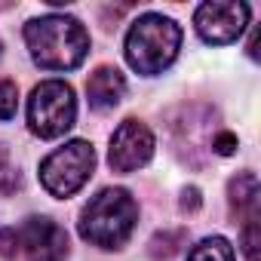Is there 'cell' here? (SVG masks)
<instances>
[{
	"instance_id": "6da1fadb",
	"label": "cell",
	"mask_w": 261,
	"mask_h": 261,
	"mask_svg": "<svg viewBox=\"0 0 261 261\" xmlns=\"http://www.w3.org/2000/svg\"><path fill=\"white\" fill-rule=\"evenodd\" d=\"M25 43L31 59L46 71L80 68L89 56V34L74 16H40L25 25Z\"/></svg>"
},
{
	"instance_id": "7a4b0ae2",
	"label": "cell",
	"mask_w": 261,
	"mask_h": 261,
	"mask_svg": "<svg viewBox=\"0 0 261 261\" xmlns=\"http://www.w3.org/2000/svg\"><path fill=\"white\" fill-rule=\"evenodd\" d=\"M139 221V203L123 188L98 191L80 212V237L101 249H120Z\"/></svg>"
},
{
	"instance_id": "3957f363",
	"label": "cell",
	"mask_w": 261,
	"mask_h": 261,
	"mask_svg": "<svg viewBox=\"0 0 261 261\" xmlns=\"http://www.w3.org/2000/svg\"><path fill=\"white\" fill-rule=\"evenodd\" d=\"M178 49H181V28L160 13L136 19L126 34V62L145 77L163 74L175 62Z\"/></svg>"
},
{
	"instance_id": "277c9868",
	"label": "cell",
	"mask_w": 261,
	"mask_h": 261,
	"mask_svg": "<svg viewBox=\"0 0 261 261\" xmlns=\"http://www.w3.org/2000/svg\"><path fill=\"white\" fill-rule=\"evenodd\" d=\"M77 98L65 80H43L28 98V126L40 139H59L74 126Z\"/></svg>"
},
{
	"instance_id": "5b68a950",
	"label": "cell",
	"mask_w": 261,
	"mask_h": 261,
	"mask_svg": "<svg viewBox=\"0 0 261 261\" xmlns=\"http://www.w3.org/2000/svg\"><path fill=\"white\" fill-rule=\"evenodd\" d=\"M92 169H95V151L89 142L77 139V142H68L65 148L53 151L40 163V185L46 188V194L65 200L89 181Z\"/></svg>"
},
{
	"instance_id": "8992f818",
	"label": "cell",
	"mask_w": 261,
	"mask_h": 261,
	"mask_svg": "<svg viewBox=\"0 0 261 261\" xmlns=\"http://www.w3.org/2000/svg\"><path fill=\"white\" fill-rule=\"evenodd\" d=\"M151 157H154V133L142 120H133V117L123 120L111 136V151H108L111 169L126 175L142 169Z\"/></svg>"
},
{
	"instance_id": "52a82bcc",
	"label": "cell",
	"mask_w": 261,
	"mask_h": 261,
	"mask_svg": "<svg viewBox=\"0 0 261 261\" xmlns=\"http://www.w3.org/2000/svg\"><path fill=\"white\" fill-rule=\"evenodd\" d=\"M246 22H249V7L237 4V0H212V4L197 7V13H194V25H197L200 37L215 46L233 43L243 34Z\"/></svg>"
},
{
	"instance_id": "ba28073f",
	"label": "cell",
	"mask_w": 261,
	"mask_h": 261,
	"mask_svg": "<svg viewBox=\"0 0 261 261\" xmlns=\"http://www.w3.org/2000/svg\"><path fill=\"white\" fill-rule=\"evenodd\" d=\"M19 252L28 261H65L68 258V233L49 218H28L16 227Z\"/></svg>"
},
{
	"instance_id": "9c48e42d",
	"label": "cell",
	"mask_w": 261,
	"mask_h": 261,
	"mask_svg": "<svg viewBox=\"0 0 261 261\" xmlns=\"http://www.w3.org/2000/svg\"><path fill=\"white\" fill-rule=\"evenodd\" d=\"M123 92H126V80H123V74H120L117 68H111V65L95 68V71L89 74V80H86V98H89V108H95V111H111V108H117L120 98H123Z\"/></svg>"
},
{
	"instance_id": "30bf717a",
	"label": "cell",
	"mask_w": 261,
	"mask_h": 261,
	"mask_svg": "<svg viewBox=\"0 0 261 261\" xmlns=\"http://www.w3.org/2000/svg\"><path fill=\"white\" fill-rule=\"evenodd\" d=\"M227 194H230V212H233V218H240V224L258 218V197H261V191H258L255 172H240L230 181Z\"/></svg>"
},
{
	"instance_id": "8fae6325",
	"label": "cell",
	"mask_w": 261,
	"mask_h": 261,
	"mask_svg": "<svg viewBox=\"0 0 261 261\" xmlns=\"http://www.w3.org/2000/svg\"><path fill=\"white\" fill-rule=\"evenodd\" d=\"M188 261H233V246L224 237H206L191 249Z\"/></svg>"
},
{
	"instance_id": "7c38bea8",
	"label": "cell",
	"mask_w": 261,
	"mask_h": 261,
	"mask_svg": "<svg viewBox=\"0 0 261 261\" xmlns=\"http://www.w3.org/2000/svg\"><path fill=\"white\" fill-rule=\"evenodd\" d=\"M181 240H185V233L181 230H163V233H157L154 240H151V255L160 261H166V258H172L175 252H178V246H181Z\"/></svg>"
},
{
	"instance_id": "4fadbf2b",
	"label": "cell",
	"mask_w": 261,
	"mask_h": 261,
	"mask_svg": "<svg viewBox=\"0 0 261 261\" xmlns=\"http://www.w3.org/2000/svg\"><path fill=\"white\" fill-rule=\"evenodd\" d=\"M19 108V89L13 80H0V120H13Z\"/></svg>"
},
{
	"instance_id": "5bb4252c",
	"label": "cell",
	"mask_w": 261,
	"mask_h": 261,
	"mask_svg": "<svg viewBox=\"0 0 261 261\" xmlns=\"http://www.w3.org/2000/svg\"><path fill=\"white\" fill-rule=\"evenodd\" d=\"M0 255L10 258V261L19 255V237H16V227H4V230H0Z\"/></svg>"
},
{
	"instance_id": "9a60e30c",
	"label": "cell",
	"mask_w": 261,
	"mask_h": 261,
	"mask_svg": "<svg viewBox=\"0 0 261 261\" xmlns=\"http://www.w3.org/2000/svg\"><path fill=\"white\" fill-rule=\"evenodd\" d=\"M212 148H215L221 157H227V154H233V148H237V139H233L230 133H221V136H215V139H212Z\"/></svg>"
},
{
	"instance_id": "2e32d148",
	"label": "cell",
	"mask_w": 261,
	"mask_h": 261,
	"mask_svg": "<svg viewBox=\"0 0 261 261\" xmlns=\"http://www.w3.org/2000/svg\"><path fill=\"white\" fill-rule=\"evenodd\" d=\"M181 209L185 212H197L200 209V191L197 188H185L181 191Z\"/></svg>"
},
{
	"instance_id": "e0dca14e",
	"label": "cell",
	"mask_w": 261,
	"mask_h": 261,
	"mask_svg": "<svg viewBox=\"0 0 261 261\" xmlns=\"http://www.w3.org/2000/svg\"><path fill=\"white\" fill-rule=\"evenodd\" d=\"M4 169H7V151L0 148V172H4Z\"/></svg>"
},
{
	"instance_id": "ac0fdd59",
	"label": "cell",
	"mask_w": 261,
	"mask_h": 261,
	"mask_svg": "<svg viewBox=\"0 0 261 261\" xmlns=\"http://www.w3.org/2000/svg\"><path fill=\"white\" fill-rule=\"evenodd\" d=\"M0 56H4V46H0Z\"/></svg>"
}]
</instances>
